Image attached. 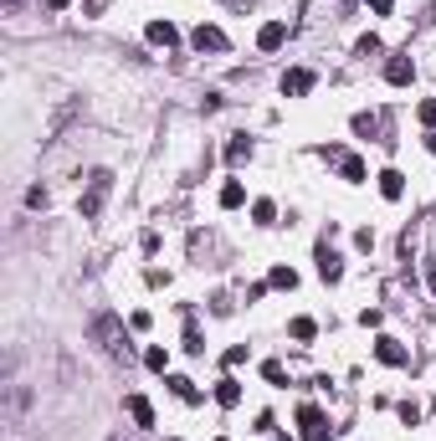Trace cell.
<instances>
[{
	"label": "cell",
	"mask_w": 436,
	"mask_h": 441,
	"mask_svg": "<svg viewBox=\"0 0 436 441\" xmlns=\"http://www.w3.org/2000/svg\"><path fill=\"white\" fill-rule=\"evenodd\" d=\"M87 334H93V344H103V355H113V359H123V355H128V334L118 328V318H113V313H98L93 323H87Z\"/></svg>",
	"instance_id": "cell-1"
},
{
	"label": "cell",
	"mask_w": 436,
	"mask_h": 441,
	"mask_svg": "<svg viewBox=\"0 0 436 441\" xmlns=\"http://www.w3.org/2000/svg\"><path fill=\"white\" fill-rule=\"evenodd\" d=\"M108 190H113V169H93L87 195L77 201V216H82V220H98V211H103V201H108Z\"/></svg>",
	"instance_id": "cell-2"
},
{
	"label": "cell",
	"mask_w": 436,
	"mask_h": 441,
	"mask_svg": "<svg viewBox=\"0 0 436 441\" xmlns=\"http://www.w3.org/2000/svg\"><path fill=\"white\" fill-rule=\"evenodd\" d=\"M298 426H303V441H329V436H334L329 415H323L313 401H303V406H298Z\"/></svg>",
	"instance_id": "cell-3"
},
{
	"label": "cell",
	"mask_w": 436,
	"mask_h": 441,
	"mask_svg": "<svg viewBox=\"0 0 436 441\" xmlns=\"http://www.w3.org/2000/svg\"><path fill=\"white\" fill-rule=\"evenodd\" d=\"M329 236H334V231H329ZM329 236H318L313 257H318V277H323V282H339V277H344V257L334 252V241H329Z\"/></svg>",
	"instance_id": "cell-4"
},
{
	"label": "cell",
	"mask_w": 436,
	"mask_h": 441,
	"mask_svg": "<svg viewBox=\"0 0 436 441\" xmlns=\"http://www.w3.org/2000/svg\"><path fill=\"white\" fill-rule=\"evenodd\" d=\"M313 72L308 67H288V72H282V98H308L313 93Z\"/></svg>",
	"instance_id": "cell-5"
},
{
	"label": "cell",
	"mask_w": 436,
	"mask_h": 441,
	"mask_svg": "<svg viewBox=\"0 0 436 441\" xmlns=\"http://www.w3.org/2000/svg\"><path fill=\"white\" fill-rule=\"evenodd\" d=\"M375 359H380V364H390V369H401V364H410V355H406V344H401V339H390V334H380V339H375Z\"/></svg>",
	"instance_id": "cell-6"
},
{
	"label": "cell",
	"mask_w": 436,
	"mask_h": 441,
	"mask_svg": "<svg viewBox=\"0 0 436 441\" xmlns=\"http://www.w3.org/2000/svg\"><path fill=\"white\" fill-rule=\"evenodd\" d=\"M190 47L201 52V57H206V52H226V31H221V26H195V31H190Z\"/></svg>",
	"instance_id": "cell-7"
},
{
	"label": "cell",
	"mask_w": 436,
	"mask_h": 441,
	"mask_svg": "<svg viewBox=\"0 0 436 441\" xmlns=\"http://www.w3.org/2000/svg\"><path fill=\"white\" fill-rule=\"evenodd\" d=\"M385 82L390 87H410V82H416V62H410V57H390L385 62Z\"/></svg>",
	"instance_id": "cell-8"
},
{
	"label": "cell",
	"mask_w": 436,
	"mask_h": 441,
	"mask_svg": "<svg viewBox=\"0 0 436 441\" xmlns=\"http://www.w3.org/2000/svg\"><path fill=\"white\" fill-rule=\"evenodd\" d=\"M144 36H149V47H180V31H174L169 26V21H149V26H144Z\"/></svg>",
	"instance_id": "cell-9"
},
{
	"label": "cell",
	"mask_w": 436,
	"mask_h": 441,
	"mask_svg": "<svg viewBox=\"0 0 436 441\" xmlns=\"http://www.w3.org/2000/svg\"><path fill=\"white\" fill-rule=\"evenodd\" d=\"M123 411L134 415V426H139V431H149V426H155V406H149L144 395H128V401H123Z\"/></svg>",
	"instance_id": "cell-10"
},
{
	"label": "cell",
	"mask_w": 436,
	"mask_h": 441,
	"mask_svg": "<svg viewBox=\"0 0 436 441\" xmlns=\"http://www.w3.org/2000/svg\"><path fill=\"white\" fill-rule=\"evenodd\" d=\"M282 41H288V26H282V21H267V26L257 31V47H262V52H277Z\"/></svg>",
	"instance_id": "cell-11"
},
{
	"label": "cell",
	"mask_w": 436,
	"mask_h": 441,
	"mask_svg": "<svg viewBox=\"0 0 436 441\" xmlns=\"http://www.w3.org/2000/svg\"><path fill=\"white\" fill-rule=\"evenodd\" d=\"M375 180H380V195H385V201H401V195H406V174H401V169H380Z\"/></svg>",
	"instance_id": "cell-12"
},
{
	"label": "cell",
	"mask_w": 436,
	"mask_h": 441,
	"mask_svg": "<svg viewBox=\"0 0 436 441\" xmlns=\"http://www.w3.org/2000/svg\"><path fill=\"white\" fill-rule=\"evenodd\" d=\"M216 406H226V411L242 406V385H236L231 374H226V380H216Z\"/></svg>",
	"instance_id": "cell-13"
},
{
	"label": "cell",
	"mask_w": 436,
	"mask_h": 441,
	"mask_svg": "<svg viewBox=\"0 0 436 441\" xmlns=\"http://www.w3.org/2000/svg\"><path fill=\"white\" fill-rule=\"evenodd\" d=\"M339 174H344L349 185H364V174H369V169H364L359 154H344V160H339Z\"/></svg>",
	"instance_id": "cell-14"
},
{
	"label": "cell",
	"mask_w": 436,
	"mask_h": 441,
	"mask_svg": "<svg viewBox=\"0 0 436 441\" xmlns=\"http://www.w3.org/2000/svg\"><path fill=\"white\" fill-rule=\"evenodd\" d=\"M252 160V139L247 134H231V144H226V164H247Z\"/></svg>",
	"instance_id": "cell-15"
},
{
	"label": "cell",
	"mask_w": 436,
	"mask_h": 441,
	"mask_svg": "<svg viewBox=\"0 0 436 441\" xmlns=\"http://www.w3.org/2000/svg\"><path fill=\"white\" fill-rule=\"evenodd\" d=\"M185 355H206V339H201V323L185 313Z\"/></svg>",
	"instance_id": "cell-16"
},
{
	"label": "cell",
	"mask_w": 436,
	"mask_h": 441,
	"mask_svg": "<svg viewBox=\"0 0 436 441\" xmlns=\"http://www.w3.org/2000/svg\"><path fill=\"white\" fill-rule=\"evenodd\" d=\"M349 128H354L359 139H375V134H380V118H375V113H354V118H349Z\"/></svg>",
	"instance_id": "cell-17"
},
{
	"label": "cell",
	"mask_w": 436,
	"mask_h": 441,
	"mask_svg": "<svg viewBox=\"0 0 436 441\" xmlns=\"http://www.w3.org/2000/svg\"><path fill=\"white\" fill-rule=\"evenodd\" d=\"M242 201H247V190H242V180H226V185H221V211H236Z\"/></svg>",
	"instance_id": "cell-18"
},
{
	"label": "cell",
	"mask_w": 436,
	"mask_h": 441,
	"mask_svg": "<svg viewBox=\"0 0 436 441\" xmlns=\"http://www.w3.org/2000/svg\"><path fill=\"white\" fill-rule=\"evenodd\" d=\"M169 390L180 395V401H190V406L201 401V390H195V380H185V374H169Z\"/></svg>",
	"instance_id": "cell-19"
},
{
	"label": "cell",
	"mask_w": 436,
	"mask_h": 441,
	"mask_svg": "<svg viewBox=\"0 0 436 441\" xmlns=\"http://www.w3.org/2000/svg\"><path fill=\"white\" fill-rule=\"evenodd\" d=\"M267 288H288V293H293V288H298V272H293V267H272V272H267Z\"/></svg>",
	"instance_id": "cell-20"
},
{
	"label": "cell",
	"mask_w": 436,
	"mask_h": 441,
	"mask_svg": "<svg viewBox=\"0 0 436 441\" xmlns=\"http://www.w3.org/2000/svg\"><path fill=\"white\" fill-rule=\"evenodd\" d=\"M144 364L155 369V374H164V369H169V349H160V344H149V349H144Z\"/></svg>",
	"instance_id": "cell-21"
},
{
	"label": "cell",
	"mask_w": 436,
	"mask_h": 441,
	"mask_svg": "<svg viewBox=\"0 0 436 441\" xmlns=\"http://www.w3.org/2000/svg\"><path fill=\"white\" fill-rule=\"evenodd\" d=\"M252 220L257 226H277V206L272 201H252Z\"/></svg>",
	"instance_id": "cell-22"
},
{
	"label": "cell",
	"mask_w": 436,
	"mask_h": 441,
	"mask_svg": "<svg viewBox=\"0 0 436 441\" xmlns=\"http://www.w3.org/2000/svg\"><path fill=\"white\" fill-rule=\"evenodd\" d=\"M288 334H293L298 344H308V339L318 334V323H313V318H293V323H288Z\"/></svg>",
	"instance_id": "cell-23"
},
{
	"label": "cell",
	"mask_w": 436,
	"mask_h": 441,
	"mask_svg": "<svg viewBox=\"0 0 436 441\" xmlns=\"http://www.w3.org/2000/svg\"><path fill=\"white\" fill-rule=\"evenodd\" d=\"M416 118L426 123V134H436V98H426V103L416 108Z\"/></svg>",
	"instance_id": "cell-24"
},
{
	"label": "cell",
	"mask_w": 436,
	"mask_h": 441,
	"mask_svg": "<svg viewBox=\"0 0 436 441\" xmlns=\"http://www.w3.org/2000/svg\"><path fill=\"white\" fill-rule=\"evenodd\" d=\"M354 252H375V231H369V226L354 231Z\"/></svg>",
	"instance_id": "cell-25"
},
{
	"label": "cell",
	"mask_w": 436,
	"mask_h": 441,
	"mask_svg": "<svg viewBox=\"0 0 436 441\" xmlns=\"http://www.w3.org/2000/svg\"><path fill=\"white\" fill-rule=\"evenodd\" d=\"M354 52H359V57H375V52H380V36H375V31L359 36V47H354Z\"/></svg>",
	"instance_id": "cell-26"
},
{
	"label": "cell",
	"mask_w": 436,
	"mask_h": 441,
	"mask_svg": "<svg viewBox=\"0 0 436 441\" xmlns=\"http://www.w3.org/2000/svg\"><path fill=\"white\" fill-rule=\"evenodd\" d=\"M401 421L416 426V421H421V406H416V401H401Z\"/></svg>",
	"instance_id": "cell-27"
},
{
	"label": "cell",
	"mask_w": 436,
	"mask_h": 441,
	"mask_svg": "<svg viewBox=\"0 0 436 441\" xmlns=\"http://www.w3.org/2000/svg\"><path fill=\"white\" fill-rule=\"evenodd\" d=\"M26 206H31V211H47V190L31 185V190H26Z\"/></svg>",
	"instance_id": "cell-28"
},
{
	"label": "cell",
	"mask_w": 436,
	"mask_h": 441,
	"mask_svg": "<svg viewBox=\"0 0 436 441\" xmlns=\"http://www.w3.org/2000/svg\"><path fill=\"white\" fill-rule=\"evenodd\" d=\"M262 374H267V380H272V385H282V380H288V369H282L277 359H267V364H262Z\"/></svg>",
	"instance_id": "cell-29"
},
{
	"label": "cell",
	"mask_w": 436,
	"mask_h": 441,
	"mask_svg": "<svg viewBox=\"0 0 436 441\" xmlns=\"http://www.w3.org/2000/svg\"><path fill=\"white\" fill-rule=\"evenodd\" d=\"M149 323H155V318H149V313H144V308H139V313H134V318H128V328H134V334H144V328H149Z\"/></svg>",
	"instance_id": "cell-30"
},
{
	"label": "cell",
	"mask_w": 436,
	"mask_h": 441,
	"mask_svg": "<svg viewBox=\"0 0 436 441\" xmlns=\"http://www.w3.org/2000/svg\"><path fill=\"white\" fill-rule=\"evenodd\" d=\"M369 11H375V16H390V0H369Z\"/></svg>",
	"instance_id": "cell-31"
},
{
	"label": "cell",
	"mask_w": 436,
	"mask_h": 441,
	"mask_svg": "<svg viewBox=\"0 0 436 441\" xmlns=\"http://www.w3.org/2000/svg\"><path fill=\"white\" fill-rule=\"evenodd\" d=\"M72 6V0H47V11H67Z\"/></svg>",
	"instance_id": "cell-32"
},
{
	"label": "cell",
	"mask_w": 436,
	"mask_h": 441,
	"mask_svg": "<svg viewBox=\"0 0 436 441\" xmlns=\"http://www.w3.org/2000/svg\"><path fill=\"white\" fill-rule=\"evenodd\" d=\"M431 288H436V262H431Z\"/></svg>",
	"instance_id": "cell-33"
},
{
	"label": "cell",
	"mask_w": 436,
	"mask_h": 441,
	"mask_svg": "<svg viewBox=\"0 0 436 441\" xmlns=\"http://www.w3.org/2000/svg\"><path fill=\"white\" fill-rule=\"evenodd\" d=\"M6 6H11V11H16V6H21V0H6Z\"/></svg>",
	"instance_id": "cell-34"
},
{
	"label": "cell",
	"mask_w": 436,
	"mask_h": 441,
	"mask_svg": "<svg viewBox=\"0 0 436 441\" xmlns=\"http://www.w3.org/2000/svg\"><path fill=\"white\" fill-rule=\"evenodd\" d=\"M169 441H174V436H169Z\"/></svg>",
	"instance_id": "cell-35"
}]
</instances>
